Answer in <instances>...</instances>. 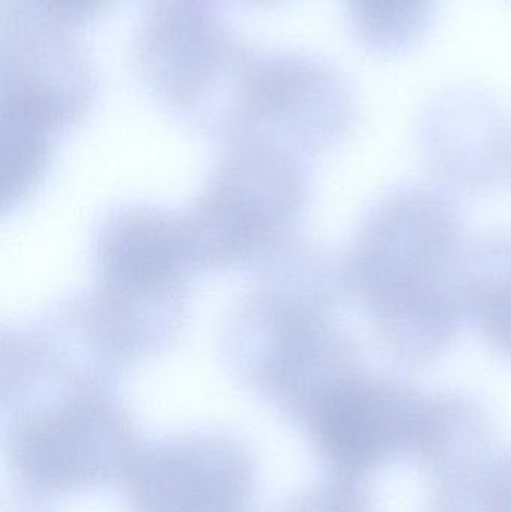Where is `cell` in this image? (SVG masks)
<instances>
[{"label": "cell", "mask_w": 511, "mask_h": 512, "mask_svg": "<svg viewBox=\"0 0 511 512\" xmlns=\"http://www.w3.org/2000/svg\"><path fill=\"white\" fill-rule=\"evenodd\" d=\"M465 249L458 209L434 188L392 192L360 225L341 270L344 288L399 360H434L458 336Z\"/></svg>", "instance_id": "cell-1"}, {"label": "cell", "mask_w": 511, "mask_h": 512, "mask_svg": "<svg viewBox=\"0 0 511 512\" xmlns=\"http://www.w3.org/2000/svg\"><path fill=\"white\" fill-rule=\"evenodd\" d=\"M260 271L228 325V358L309 405L363 369L359 343L338 325L342 271L323 252L296 243Z\"/></svg>", "instance_id": "cell-2"}, {"label": "cell", "mask_w": 511, "mask_h": 512, "mask_svg": "<svg viewBox=\"0 0 511 512\" xmlns=\"http://www.w3.org/2000/svg\"><path fill=\"white\" fill-rule=\"evenodd\" d=\"M93 259L86 300L111 339L134 360L167 349L186 319L189 279L201 271L185 215L120 207L102 224Z\"/></svg>", "instance_id": "cell-3"}, {"label": "cell", "mask_w": 511, "mask_h": 512, "mask_svg": "<svg viewBox=\"0 0 511 512\" xmlns=\"http://www.w3.org/2000/svg\"><path fill=\"white\" fill-rule=\"evenodd\" d=\"M308 198L299 156L264 144H230L192 209L183 213L198 267H266L294 245Z\"/></svg>", "instance_id": "cell-4"}, {"label": "cell", "mask_w": 511, "mask_h": 512, "mask_svg": "<svg viewBox=\"0 0 511 512\" xmlns=\"http://www.w3.org/2000/svg\"><path fill=\"white\" fill-rule=\"evenodd\" d=\"M428 400L410 385L360 369L309 403L312 435L338 468L351 474L374 471L417 451Z\"/></svg>", "instance_id": "cell-5"}, {"label": "cell", "mask_w": 511, "mask_h": 512, "mask_svg": "<svg viewBox=\"0 0 511 512\" xmlns=\"http://www.w3.org/2000/svg\"><path fill=\"white\" fill-rule=\"evenodd\" d=\"M465 315L489 345L511 358V236L488 234L467 245L461 268Z\"/></svg>", "instance_id": "cell-6"}, {"label": "cell", "mask_w": 511, "mask_h": 512, "mask_svg": "<svg viewBox=\"0 0 511 512\" xmlns=\"http://www.w3.org/2000/svg\"><path fill=\"white\" fill-rule=\"evenodd\" d=\"M435 512H511V454L441 481Z\"/></svg>", "instance_id": "cell-7"}, {"label": "cell", "mask_w": 511, "mask_h": 512, "mask_svg": "<svg viewBox=\"0 0 511 512\" xmlns=\"http://www.w3.org/2000/svg\"><path fill=\"white\" fill-rule=\"evenodd\" d=\"M360 21L380 35H399L417 23L428 0H353Z\"/></svg>", "instance_id": "cell-8"}, {"label": "cell", "mask_w": 511, "mask_h": 512, "mask_svg": "<svg viewBox=\"0 0 511 512\" xmlns=\"http://www.w3.org/2000/svg\"><path fill=\"white\" fill-rule=\"evenodd\" d=\"M45 15L54 20H81L98 11L102 0H33Z\"/></svg>", "instance_id": "cell-9"}]
</instances>
